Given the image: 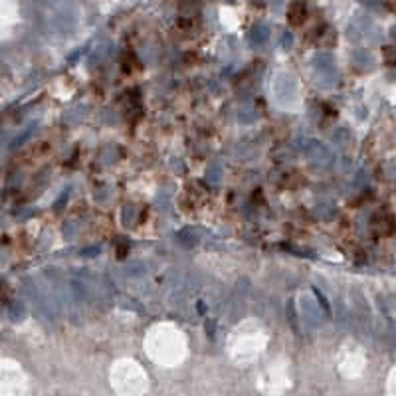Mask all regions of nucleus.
Wrapping results in <instances>:
<instances>
[{
    "instance_id": "1",
    "label": "nucleus",
    "mask_w": 396,
    "mask_h": 396,
    "mask_svg": "<svg viewBox=\"0 0 396 396\" xmlns=\"http://www.w3.org/2000/svg\"><path fill=\"white\" fill-rule=\"evenodd\" d=\"M307 16V8L305 4L301 2V0H295V2L289 4V10H287V20L293 24V26H299L303 24V20H305Z\"/></svg>"
}]
</instances>
